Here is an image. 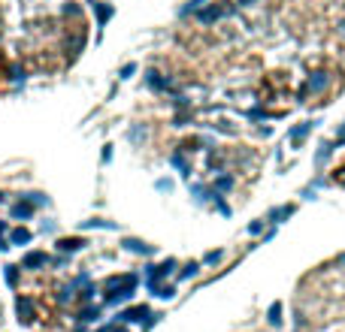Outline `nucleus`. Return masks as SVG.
Returning <instances> with one entry per match:
<instances>
[{"instance_id": "f257e3e1", "label": "nucleus", "mask_w": 345, "mask_h": 332, "mask_svg": "<svg viewBox=\"0 0 345 332\" xmlns=\"http://www.w3.org/2000/svg\"><path fill=\"white\" fill-rule=\"evenodd\" d=\"M142 317H149V308H145V305H136V308H127V311L118 314V320H124V323H136V320H142Z\"/></svg>"}, {"instance_id": "f03ea898", "label": "nucleus", "mask_w": 345, "mask_h": 332, "mask_svg": "<svg viewBox=\"0 0 345 332\" xmlns=\"http://www.w3.org/2000/svg\"><path fill=\"white\" fill-rule=\"evenodd\" d=\"M15 311H18V320L21 323H30L33 320V302L30 299H18L15 302Z\"/></svg>"}, {"instance_id": "7ed1b4c3", "label": "nucleus", "mask_w": 345, "mask_h": 332, "mask_svg": "<svg viewBox=\"0 0 345 332\" xmlns=\"http://www.w3.org/2000/svg\"><path fill=\"white\" fill-rule=\"evenodd\" d=\"M45 260H48L45 254H39V251H33V254H27V257H24L21 263H24V269H36V266H45Z\"/></svg>"}, {"instance_id": "20e7f679", "label": "nucleus", "mask_w": 345, "mask_h": 332, "mask_svg": "<svg viewBox=\"0 0 345 332\" xmlns=\"http://www.w3.org/2000/svg\"><path fill=\"white\" fill-rule=\"evenodd\" d=\"M12 242H15V245H24V242H30V233H27V230H15V233H12Z\"/></svg>"}, {"instance_id": "39448f33", "label": "nucleus", "mask_w": 345, "mask_h": 332, "mask_svg": "<svg viewBox=\"0 0 345 332\" xmlns=\"http://www.w3.org/2000/svg\"><path fill=\"white\" fill-rule=\"evenodd\" d=\"M61 248H64V251H79V248H82V239H64Z\"/></svg>"}, {"instance_id": "423d86ee", "label": "nucleus", "mask_w": 345, "mask_h": 332, "mask_svg": "<svg viewBox=\"0 0 345 332\" xmlns=\"http://www.w3.org/2000/svg\"><path fill=\"white\" fill-rule=\"evenodd\" d=\"M30 212H33V206H21V203H18V206L12 209V215H15V218H27Z\"/></svg>"}, {"instance_id": "0eeeda50", "label": "nucleus", "mask_w": 345, "mask_h": 332, "mask_svg": "<svg viewBox=\"0 0 345 332\" xmlns=\"http://www.w3.org/2000/svg\"><path fill=\"white\" fill-rule=\"evenodd\" d=\"M124 245H127V248H130V251H142V254H149V251H152V248H149V245H139V242H133V239H127V242H124Z\"/></svg>"}, {"instance_id": "6e6552de", "label": "nucleus", "mask_w": 345, "mask_h": 332, "mask_svg": "<svg viewBox=\"0 0 345 332\" xmlns=\"http://www.w3.org/2000/svg\"><path fill=\"white\" fill-rule=\"evenodd\" d=\"M6 284L15 287V266H6Z\"/></svg>"}, {"instance_id": "1a4fd4ad", "label": "nucleus", "mask_w": 345, "mask_h": 332, "mask_svg": "<svg viewBox=\"0 0 345 332\" xmlns=\"http://www.w3.org/2000/svg\"><path fill=\"white\" fill-rule=\"evenodd\" d=\"M82 320H97V308H85L82 311Z\"/></svg>"}, {"instance_id": "9d476101", "label": "nucleus", "mask_w": 345, "mask_h": 332, "mask_svg": "<svg viewBox=\"0 0 345 332\" xmlns=\"http://www.w3.org/2000/svg\"><path fill=\"white\" fill-rule=\"evenodd\" d=\"M194 272H197V263H188V266H185V272H182V278H191Z\"/></svg>"}, {"instance_id": "9b49d317", "label": "nucleus", "mask_w": 345, "mask_h": 332, "mask_svg": "<svg viewBox=\"0 0 345 332\" xmlns=\"http://www.w3.org/2000/svg\"><path fill=\"white\" fill-rule=\"evenodd\" d=\"M130 73H133V63H127V67L121 70V79H130Z\"/></svg>"}, {"instance_id": "f8f14e48", "label": "nucleus", "mask_w": 345, "mask_h": 332, "mask_svg": "<svg viewBox=\"0 0 345 332\" xmlns=\"http://www.w3.org/2000/svg\"><path fill=\"white\" fill-rule=\"evenodd\" d=\"M97 332H112V326H103V329H97Z\"/></svg>"}, {"instance_id": "ddd939ff", "label": "nucleus", "mask_w": 345, "mask_h": 332, "mask_svg": "<svg viewBox=\"0 0 345 332\" xmlns=\"http://www.w3.org/2000/svg\"><path fill=\"white\" fill-rule=\"evenodd\" d=\"M112 332H127V329H124V326H121V329H112Z\"/></svg>"}, {"instance_id": "4468645a", "label": "nucleus", "mask_w": 345, "mask_h": 332, "mask_svg": "<svg viewBox=\"0 0 345 332\" xmlns=\"http://www.w3.org/2000/svg\"><path fill=\"white\" fill-rule=\"evenodd\" d=\"M242 3H249V0H242Z\"/></svg>"}]
</instances>
